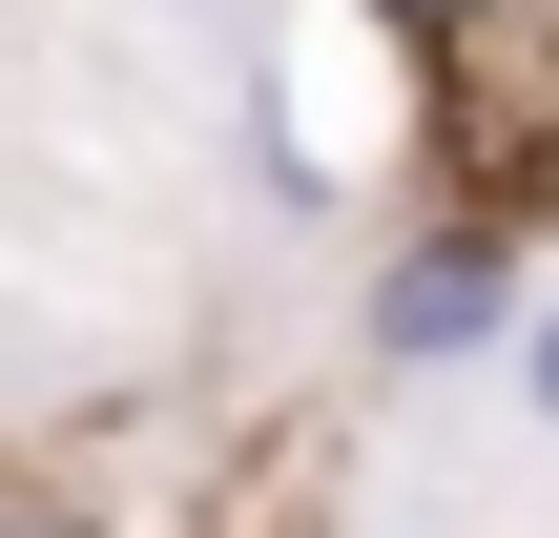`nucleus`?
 <instances>
[{
    "label": "nucleus",
    "mask_w": 559,
    "mask_h": 538,
    "mask_svg": "<svg viewBox=\"0 0 559 538\" xmlns=\"http://www.w3.org/2000/svg\"><path fill=\"white\" fill-rule=\"evenodd\" d=\"M373 332H394V352H477V332H519V290H498V249H415V270L373 290Z\"/></svg>",
    "instance_id": "nucleus-1"
},
{
    "label": "nucleus",
    "mask_w": 559,
    "mask_h": 538,
    "mask_svg": "<svg viewBox=\"0 0 559 538\" xmlns=\"http://www.w3.org/2000/svg\"><path fill=\"white\" fill-rule=\"evenodd\" d=\"M519 394H539V415H559V311H519Z\"/></svg>",
    "instance_id": "nucleus-2"
},
{
    "label": "nucleus",
    "mask_w": 559,
    "mask_h": 538,
    "mask_svg": "<svg viewBox=\"0 0 559 538\" xmlns=\"http://www.w3.org/2000/svg\"><path fill=\"white\" fill-rule=\"evenodd\" d=\"M394 21H456V0H394Z\"/></svg>",
    "instance_id": "nucleus-3"
}]
</instances>
